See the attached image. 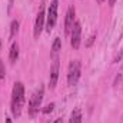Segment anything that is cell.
<instances>
[{
  "mask_svg": "<svg viewBox=\"0 0 123 123\" xmlns=\"http://www.w3.org/2000/svg\"><path fill=\"white\" fill-rule=\"evenodd\" d=\"M25 86L22 82H16L12 89V100H10V110L14 119H19L25 106Z\"/></svg>",
  "mask_w": 123,
  "mask_h": 123,
  "instance_id": "1",
  "label": "cell"
},
{
  "mask_svg": "<svg viewBox=\"0 0 123 123\" xmlns=\"http://www.w3.org/2000/svg\"><path fill=\"white\" fill-rule=\"evenodd\" d=\"M82 74V64L79 60H72L69 63L67 67V85L69 86H74L77 85L79 79Z\"/></svg>",
  "mask_w": 123,
  "mask_h": 123,
  "instance_id": "2",
  "label": "cell"
},
{
  "mask_svg": "<svg viewBox=\"0 0 123 123\" xmlns=\"http://www.w3.org/2000/svg\"><path fill=\"white\" fill-rule=\"evenodd\" d=\"M43 96H44V87L40 86L30 97V102H29V115H30L31 117H34L36 113L39 112V109L42 106V102H43Z\"/></svg>",
  "mask_w": 123,
  "mask_h": 123,
  "instance_id": "3",
  "label": "cell"
},
{
  "mask_svg": "<svg viewBox=\"0 0 123 123\" xmlns=\"http://www.w3.org/2000/svg\"><path fill=\"white\" fill-rule=\"evenodd\" d=\"M57 7H59V1L57 0H52L47 9V14H46V30L50 31L53 30V27L56 26L57 22Z\"/></svg>",
  "mask_w": 123,
  "mask_h": 123,
  "instance_id": "4",
  "label": "cell"
},
{
  "mask_svg": "<svg viewBox=\"0 0 123 123\" xmlns=\"http://www.w3.org/2000/svg\"><path fill=\"white\" fill-rule=\"evenodd\" d=\"M80 42H82V25L79 20H76L72 27V31H70V44L76 50V49H79Z\"/></svg>",
  "mask_w": 123,
  "mask_h": 123,
  "instance_id": "5",
  "label": "cell"
},
{
  "mask_svg": "<svg viewBox=\"0 0 123 123\" xmlns=\"http://www.w3.org/2000/svg\"><path fill=\"white\" fill-rule=\"evenodd\" d=\"M44 20H46V13H44V7H42L36 16V20H34V29H33V34H34V39H39L40 33L44 27Z\"/></svg>",
  "mask_w": 123,
  "mask_h": 123,
  "instance_id": "6",
  "label": "cell"
},
{
  "mask_svg": "<svg viewBox=\"0 0 123 123\" xmlns=\"http://www.w3.org/2000/svg\"><path fill=\"white\" fill-rule=\"evenodd\" d=\"M59 59H55L53 64L50 66V76H49V86L50 89H55L57 85V79H59V72H60V63Z\"/></svg>",
  "mask_w": 123,
  "mask_h": 123,
  "instance_id": "7",
  "label": "cell"
},
{
  "mask_svg": "<svg viewBox=\"0 0 123 123\" xmlns=\"http://www.w3.org/2000/svg\"><path fill=\"white\" fill-rule=\"evenodd\" d=\"M74 22H76V9H74V6H70V7L67 9L66 19H64V33H66V34H70Z\"/></svg>",
  "mask_w": 123,
  "mask_h": 123,
  "instance_id": "8",
  "label": "cell"
},
{
  "mask_svg": "<svg viewBox=\"0 0 123 123\" xmlns=\"http://www.w3.org/2000/svg\"><path fill=\"white\" fill-rule=\"evenodd\" d=\"M60 50H62V40L59 37L55 39L53 44H52V52H50V57L55 60V59H59V55H60Z\"/></svg>",
  "mask_w": 123,
  "mask_h": 123,
  "instance_id": "9",
  "label": "cell"
},
{
  "mask_svg": "<svg viewBox=\"0 0 123 123\" xmlns=\"http://www.w3.org/2000/svg\"><path fill=\"white\" fill-rule=\"evenodd\" d=\"M9 59L12 63H16V60L19 59V44L17 43H13L12 47H10V52H9Z\"/></svg>",
  "mask_w": 123,
  "mask_h": 123,
  "instance_id": "10",
  "label": "cell"
},
{
  "mask_svg": "<svg viewBox=\"0 0 123 123\" xmlns=\"http://www.w3.org/2000/svg\"><path fill=\"white\" fill-rule=\"evenodd\" d=\"M69 123H82V112H80V109H79V107L73 109V112L70 113Z\"/></svg>",
  "mask_w": 123,
  "mask_h": 123,
  "instance_id": "11",
  "label": "cell"
},
{
  "mask_svg": "<svg viewBox=\"0 0 123 123\" xmlns=\"http://www.w3.org/2000/svg\"><path fill=\"white\" fill-rule=\"evenodd\" d=\"M19 33V22L17 20H13L12 25H10V40L14 39V36Z\"/></svg>",
  "mask_w": 123,
  "mask_h": 123,
  "instance_id": "12",
  "label": "cell"
},
{
  "mask_svg": "<svg viewBox=\"0 0 123 123\" xmlns=\"http://www.w3.org/2000/svg\"><path fill=\"white\" fill-rule=\"evenodd\" d=\"M6 76V69H4V63L0 62V80H3Z\"/></svg>",
  "mask_w": 123,
  "mask_h": 123,
  "instance_id": "13",
  "label": "cell"
},
{
  "mask_svg": "<svg viewBox=\"0 0 123 123\" xmlns=\"http://www.w3.org/2000/svg\"><path fill=\"white\" fill-rule=\"evenodd\" d=\"M53 107H55V103H49V105H47V106H46V107L43 109V113H44V115L50 113V112L53 110Z\"/></svg>",
  "mask_w": 123,
  "mask_h": 123,
  "instance_id": "14",
  "label": "cell"
},
{
  "mask_svg": "<svg viewBox=\"0 0 123 123\" xmlns=\"http://www.w3.org/2000/svg\"><path fill=\"white\" fill-rule=\"evenodd\" d=\"M4 123H13L12 122V117H10V116H6V122Z\"/></svg>",
  "mask_w": 123,
  "mask_h": 123,
  "instance_id": "15",
  "label": "cell"
},
{
  "mask_svg": "<svg viewBox=\"0 0 123 123\" xmlns=\"http://www.w3.org/2000/svg\"><path fill=\"white\" fill-rule=\"evenodd\" d=\"M93 40H94V36H92V37L89 39V42H87V46H90V44H92V42H93Z\"/></svg>",
  "mask_w": 123,
  "mask_h": 123,
  "instance_id": "16",
  "label": "cell"
},
{
  "mask_svg": "<svg viewBox=\"0 0 123 123\" xmlns=\"http://www.w3.org/2000/svg\"><path fill=\"white\" fill-rule=\"evenodd\" d=\"M53 123H63V119H62V117H57V119H56Z\"/></svg>",
  "mask_w": 123,
  "mask_h": 123,
  "instance_id": "17",
  "label": "cell"
},
{
  "mask_svg": "<svg viewBox=\"0 0 123 123\" xmlns=\"http://www.w3.org/2000/svg\"><path fill=\"white\" fill-rule=\"evenodd\" d=\"M116 3V0H109V6H113Z\"/></svg>",
  "mask_w": 123,
  "mask_h": 123,
  "instance_id": "18",
  "label": "cell"
},
{
  "mask_svg": "<svg viewBox=\"0 0 123 123\" xmlns=\"http://www.w3.org/2000/svg\"><path fill=\"white\" fill-rule=\"evenodd\" d=\"M103 1H105V0H97V3H99V4H102Z\"/></svg>",
  "mask_w": 123,
  "mask_h": 123,
  "instance_id": "19",
  "label": "cell"
},
{
  "mask_svg": "<svg viewBox=\"0 0 123 123\" xmlns=\"http://www.w3.org/2000/svg\"><path fill=\"white\" fill-rule=\"evenodd\" d=\"M0 50H1V39H0Z\"/></svg>",
  "mask_w": 123,
  "mask_h": 123,
  "instance_id": "20",
  "label": "cell"
}]
</instances>
